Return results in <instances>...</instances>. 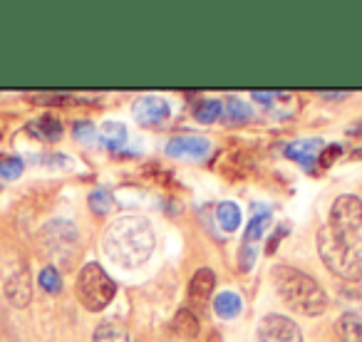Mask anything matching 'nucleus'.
Returning a JSON list of instances; mask_svg holds the SVG:
<instances>
[{"mask_svg":"<svg viewBox=\"0 0 362 342\" xmlns=\"http://www.w3.org/2000/svg\"><path fill=\"white\" fill-rule=\"evenodd\" d=\"M156 246L154 226L141 213H124L110 221L102 233V253L119 268H139Z\"/></svg>","mask_w":362,"mask_h":342,"instance_id":"nucleus-1","label":"nucleus"},{"mask_svg":"<svg viewBox=\"0 0 362 342\" xmlns=\"http://www.w3.org/2000/svg\"><path fill=\"white\" fill-rule=\"evenodd\" d=\"M273 285L278 295L286 300L288 307L308 317H317L327 310V293L320 288V283L313 281L308 273L298 271L291 266L273 268Z\"/></svg>","mask_w":362,"mask_h":342,"instance_id":"nucleus-2","label":"nucleus"},{"mask_svg":"<svg viewBox=\"0 0 362 342\" xmlns=\"http://www.w3.org/2000/svg\"><path fill=\"white\" fill-rule=\"evenodd\" d=\"M317 253L327 271L345 281L362 278V238L357 233H337L330 226L317 231Z\"/></svg>","mask_w":362,"mask_h":342,"instance_id":"nucleus-3","label":"nucleus"},{"mask_svg":"<svg viewBox=\"0 0 362 342\" xmlns=\"http://www.w3.org/2000/svg\"><path fill=\"white\" fill-rule=\"evenodd\" d=\"M77 300L85 310L100 312L110 305V300L115 297L117 285L110 278V273L100 266V263H87L82 266L80 276H77Z\"/></svg>","mask_w":362,"mask_h":342,"instance_id":"nucleus-4","label":"nucleus"},{"mask_svg":"<svg viewBox=\"0 0 362 342\" xmlns=\"http://www.w3.org/2000/svg\"><path fill=\"white\" fill-rule=\"evenodd\" d=\"M327 226L337 233H357L362 228V199L345 194L337 196L330 208V218Z\"/></svg>","mask_w":362,"mask_h":342,"instance_id":"nucleus-5","label":"nucleus"},{"mask_svg":"<svg viewBox=\"0 0 362 342\" xmlns=\"http://www.w3.org/2000/svg\"><path fill=\"white\" fill-rule=\"evenodd\" d=\"M258 340L261 342H303V332L296 320L286 315L271 312L258 325Z\"/></svg>","mask_w":362,"mask_h":342,"instance_id":"nucleus-6","label":"nucleus"},{"mask_svg":"<svg viewBox=\"0 0 362 342\" xmlns=\"http://www.w3.org/2000/svg\"><path fill=\"white\" fill-rule=\"evenodd\" d=\"M42 243L52 256L67 261L72 256V251L77 248V231L70 221H52L50 226H45L42 231Z\"/></svg>","mask_w":362,"mask_h":342,"instance_id":"nucleus-7","label":"nucleus"},{"mask_svg":"<svg viewBox=\"0 0 362 342\" xmlns=\"http://www.w3.org/2000/svg\"><path fill=\"white\" fill-rule=\"evenodd\" d=\"M132 114L136 117L139 124H146V126H154V124H161V122L169 119V105L166 100L161 97H154V95H146V97H139L132 107Z\"/></svg>","mask_w":362,"mask_h":342,"instance_id":"nucleus-8","label":"nucleus"},{"mask_svg":"<svg viewBox=\"0 0 362 342\" xmlns=\"http://www.w3.org/2000/svg\"><path fill=\"white\" fill-rule=\"evenodd\" d=\"M211 144L204 136H176L166 144V154L169 156H189V159H204L209 154Z\"/></svg>","mask_w":362,"mask_h":342,"instance_id":"nucleus-9","label":"nucleus"},{"mask_svg":"<svg viewBox=\"0 0 362 342\" xmlns=\"http://www.w3.org/2000/svg\"><path fill=\"white\" fill-rule=\"evenodd\" d=\"M214 285H216V276H214L211 268H199L194 273L192 283H189V302H192V307H202L204 310V305H206V300L214 293Z\"/></svg>","mask_w":362,"mask_h":342,"instance_id":"nucleus-10","label":"nucleus"},{"mask_svg":"<svg viewBox=\"0 0 362 342\" xmlns=\"http://www.w3.org/2000/svg\"><path fill=\"white\" fill-rule=\"evenodd\" d=\"M6 295L16 307H25L28 302L33 300V283H30V273H28V268H21V271H16L11 278H8L6 281Z\"/></svg>","mask_w":362,"mask_h":342,"instance_id":"nucleus-11","label":"nucleus"},{"mask_svg":"<svg viewBox=\"0 0 362 342\" xmlns=\"http://www.w3.org/2000/svg\"><path fill=\"white\" fill-rule=\"evenodd\" d=\"M171 327H174V332L181 337V340H197L199 337V317L197 312L192 310V307H181L179 312L174 315V320H171Z\"/></svg>","mask_w":362,"mask_h":342,"instance_id":"nucleus-12","label":"nucleus"},{"mask_svg":"<svg viewBox=\"0 0 362 342\" xmlns=\"http://www.w3.org/2000/svg\"><path fill=\"white\" fill-rule=\"evenodd\" d=\"M28 131L42 141H57L62 136V122L55 119V117H42V119L30 122Z\"/></svg>","mask_w":362,"mask_h":342,"instance_id":"nucleus-13","label":"nucleus"},{"mask_svg":"<svg viewBox=\"0 0 362 342\" xmlns=\"http://www.w3.org/2000/svg\"><path fill=\"white\" fill-rule=\"evenodd\" d=\"M92 342H129V330H127L122 322L107 320L95 327Z\"/></svg>","mask_w":362,"mask_h":342,"instance_id":"nucleus-14","label":"nucleus"},{"mask_svg":"<svg viewBox=\"0 0 362 342\" xmlns=\"http://www.w3.org/2000/svg\"><path fill=\"white\" fill-rule=\"evenodd\" d=\"M337 332L342 342H362V315L357 312H345L337 320Z\"/></svg>","mask_w":362,"mask_h":342,"instance_id":"nucleus-15","label":"nucleus"},{"mask_svg":"<svg viewBox=\"0 0 362 342\" xmlns=\"http://www.w3.org/2000/svg\"><path fill=\"white\" fill-rule=\"evenodd\" d=\"M214 310H216V315L223 317V320H231V317H236L238 312L243 310V300L231 290L218 293L216 300H214Z\"/></svg>","mask_w":362,"mask_h":342,"instance_id":"nucleus-16","label":"nucleus"},{"mask_svg":"<svg viewBox=\"0 0 362 342\" xmlns=\"http://www.w3.org/2000/svg\"><path fill=\"white\" fill-rule=\"evenodd\" d=\"M320 141L317 139H305V141H293V144L286 146V156H291V159L300 161V164H310L313 159H315L317 149H320Z\"/></svg>","mask_w":362,"mask_h":342,"instance_id":"nucleus-17","label":"nucleus"},{"mask_svg":"<svg viewBox=\"0 0 362 342\" xmlns=\"http://www.w3.org/2000/svg\"><path fill=\"white\" fill-rule=\"evenodd\" d=\"M216 218H218V226L231 233L241 226V208L233 201H223V204H218V208H216Z\"/></svg>","mask_w":362,"mask_h":342,"instance_id":"nucleus-18","label":"nucleus"},{"mask_svg":"<svg viewBox=\"0 0 362 342\" xmlns=\"http://www.w3.org/2000/svg\"><path fill=\"white\" fill-rule=\"evenodd\" d=\"M268 221H271V211L266 208L263 213H258V208H256V213H253L251 223H248V228H246V236H243V248H251L256 241H261Z\"/></svg>","mask_w":362,"mask_h":342,"instance_id":"nucleus-19","label":"nucleus"},{"mask_svg":"<svg viewBox=\"0 0 362 342\" xmlns=\"http://www.w3.org/2000/svg\"><path fill=\"white\" fill-rule=\"evenodd\" d=\"M102 141H105L110 149H119L127 141V129L119 122H105L102 124Z\"/></svg>","mask_w":362,"mask_h":342,"instance_id":"nucleus-20","label":"nucleus"},{"mask_svg":"<svg viewBox=\"0 0 362 342\" xmlns=\"http://www.w3.org/2000/svg\"><path fill=\"white\" fill-rule=\"evenodd\" d=\"M87 201H90L92 213H97V216H107L112 211V206H115V199H112V194L107 189H95Z\"/></svg>","mask_w":362,"mask_h":342,"instance_id":"nucleus-21","label":"nucleus"},{"mask_svg":"<svg viewBox=\"0 0 362 342\" xmlns=\"http://www.w3.org/2000/svg\"><path fill=\"white\" fill-rule=\"evenodd\" d=\"M40 285H42V290H47V293H60L62 290V278H60V273H57L55 266L42 268L40 271Z\"/></svg>","mask_w":362,"mask_h":342,"instance_id":"nucleus-22","label":"nucleus"},{"mask_svg":"<svg viewBox=\"0 0 362 342\" xmlns=\"http://www.w3.org/2000/svg\"><path fill=\"white\" fill-rule=\"evenodd\" d=\"M221 112H223V105L218 100H204L202 105L197 107V119L199 122H214L216 117H221Z\"/></svg>","mask_w":362,"mask_h":342,"instance_id":"nucleus-23","label":"nucleus"},{"mask_svg":"<svg viewBox=\"0 0 362 342\" xmlns=\"http://www.w3.org/2000/svg\"><path fill=\"white\" fill-rule=\"evenodd\" d=\"M226 117L233 122V124H238V122H248L251 119V107L241 100H228L226 102Z\"/></svg>","mask_w":362,"mask_h":342,"instance_id":"nucleus-24","label":"nucleus"},{"mask_svg":"<svg viewBox=\"0 0 362 342\" xmlns=\"http://www.w3.org/2000/svg\"><path fill=\"white\" fill-rule=\"evenodd\" d=\"M23 174V161L11 156V159L0 161V179H16Z\"/></svg>","mask_w":362,"mask_h":342,"instance_id":"nucleus-25","label":"nucleus"},{"mask_svg":"<svg viewBox=\"0 0 362 342\" xmlns=\"http://www.w3.org/2000/svg\"><path fill=\"white\" fill-rule=\"evenodd\" d=\"M72 131H75L77 139L87 141V139H92V134H95V126H92V122H77Z\"/></svg>","mask_w":362,"mask_h":342,"instance_id":"nucleus-26","label":"nucleus"},{"mask_svg":"<svg viewBox=\"0 0 362 342\" xmlns=\"http://www.w3.org/2000/svg\"><path fill=\"white\" fill-rule=\"evenodd\" d=\"M337 154H340V146H337V144L327 146V149H325V151H322V154H320V161H322V166L332 164V159H335Z\"/></svg>","mask_w":362,"mask_h":342,"instance_id":"nucleus-27","label":"nucleus"},{"mask_svg":"<svg viewBox=\"0 0 362 342\" xmlns=\"http://www.w3.org/2000/svg\"><path fill=\"white\" fill-rule=\"evenodd\" d=\"M202 342H223V337H221V332L209 330L206 335H204V340H202Z\"/></svg>","mask_w":362,"mask_h":342,"instance_id":"nucleus-28","label":"nucleus"},{"mask_svg":"<svg viewBox=\"0 0 362 342\" xmlns=\"http://www.w3.org/2000/svg\"><path fill=\"white\" fill-rule=\"evenodd\" d=\"M273 97H276V95H273V92H253V100H258V102H266V105L273 100Z\"/></svg>","mask_w":362,"mask_h":342,"instance_id":"nucleus-29","label":"nucleus"},{"mask_svg":"<svg viewBox=\"0 0 362 342\" xmlns=\"http://www.w3.org/2000/svg\"><path fill=\"white\" fill-rule=\"evenodd\" d=\"M322 97L325 100H342V97H347V92H322Z\"/></svg>","mask_w":362,"mask_h":342,"instance_id":"nucleus-30","label":"nucleus"}]
</instances>
